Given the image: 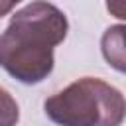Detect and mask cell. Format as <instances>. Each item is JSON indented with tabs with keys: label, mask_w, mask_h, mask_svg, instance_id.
Returning <instances> with one entry per match:
<instances>
[{
	"label": "cell",
	"mask_w": 126,
	"mask_h": 126,
	"mask_svg": "<svg viewBox=\"0 0 126 126\" xmlns=\"http://www.w3.org/2000/svg\"><path fill=\"white\" fill-rule=\"evenodd\" d=\"M65 14L49 2L18 10L0 35V67L24 85H37L53 71V49L67 35Z\"/></svg>",
	"instance_id": "6da1fadb"
},
{
	"label": "cell",
	"mask_w": 126,
	"mask_h": 126,
	"mask_svg": "<svg viewBox=\"0 0 126 126\" xmlns=\"http://www.w3.org/2000/svg\"><path fill=\"white\" fill-rule=\"evenodd\" d=\"M43 110L59 126H120L126 104L116 87L102 79L83 77L45 98Z\"/></svg>",
	"instance_id": "7a4b0ae2"
},
{
	"label": "cell",
	"mask_w": 126,
	"mask_h": 126,
	"mask_svg": "<svg viewBox=\"0 0 126 126\" xmlns=\"http://www.w3.org/2000/svg\"><path fill=\"white\" fill-rule=\"evenodd\" d=\"M102 55L118 71H124V26H112L102 35Z\"/></svg>",
	"instance_id": "3957f363"
},
{
	"label": "cell",
	"mask_w": 126,
	"mask_h": 126,
	"mask_svg": "<svg viewBox=\"0 0 126 126\" xmlns=\"http://www.w3.org/2000/svg\"><path fill=\"white\" fill-rule=\"evenodd\" d=\"M20 118V108L14 96L0 87V126H16Z\"/></svg>",
	"instance_id": "277c9868"
},
{
	"label": "cell",
	"mask_w": 126,
	"mask_h": 126,
	"mask_svg": "<svg viewBox=\"0 0 126 126\" xmlns=\"http://www.w3.org/2000/svg\"><path fill=\"white\" fill-rule=\"evenodd\" d=\"M16 4H18V2H0V18H2V16H6L10 10H14V8H16Z\"/></svg>",
	"instance_id": "5b68a950"
}]
</instances>
